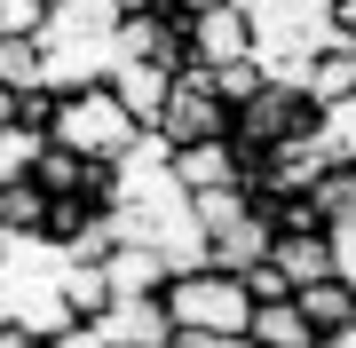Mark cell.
Returning <instances> with one entry per match:
<instances>
[{
    "label": "cell",
    "mask_w": 356,
    "mask_h": 348,
    "mask_svg": "<svg viewBox=\"0 0 356 348\" xmlns=\"http://www.w3.org/2000/svg\"><path fill=\"white\" fill-rule=\"evenodd\" d=\"M48 135L64 142V151L95 158V167H119V158H127L151 127H143V119L119 103V88H111V79H95V88H79V95H64V103H56Z\"/></svg>",
    "instance_id": "1"
},
{
    "label": "cell",
    "mask_w": 356,
    "mask_h": 348,
    "mask_svg": "<svg viewBox=\"0 0 356 348\" xmlns=\"http://www.w3.org/2000/svg\"><path fill=\"white\" fill-rule=\"evenodd\" d=\"M166 317H175V333H254V285H245L238 270H175L166 277Z\"/></svg>",
    "instance_id": "2"
},
{
    "label": "cell",
    "mask_w": 356,
    "mask_h": 348,
    "mask_svg": "<svg viewBox=\"0 0 356 348\" xmlns=\"http://www.w3.org/2000/svg\"><path fill=\"white\" fill-rule=\"evenodd\" d=\"M229 127H238V111H229L222 95H214V79L191 64V72L175 79V103H166V119H159L151 135H166V142L182 151V142H222Z\"/></svg>",
    "instance_id": "3"
},
{
    "label": "cell",
    "mask_w": 356,
    "mask_h": 348,
    "mask_svg": "<svg viewBox=\"0 0 356 348\" xmlns=\"http://www.w3.org/2000/svg\"><path fill=\"white\" fill-rule=\"evenodd\" d=\"M0 317L24 324V333H40V340H64L72 324H79L72 293H64V261H48L32 285H24V277H8V301H0Z\"/></svg>",
    "instance_id": "4"
},
{
    "label": "cell",
    "mask_w": 356,
    "mask_h": 348,
    "mask_svg": "<svg viewBox=\"0 0 356 348\" xmlns=\"http://www.w3.org/2000/svg\"><path fill=\"white\" fill-rule=\"evenodd\" d=\"M245 56H261V24H254L245 8H206V16H191V64H198V72L245 64Z\"/></svg>",
    "instance_id": "5"
},
{
    "label": "cell",
    "mask_w": 356,
    "mask_h": 348,
    "mask_svg": "<svg viewBox=\"0 0 356 348\" xmlns=\"http://www.w3.org/2000/svg\"><path fill=\"white\" fill-rule=\"evenodd\" d=\"M175 182L182 190H229V182H254V158L238 151V135H222V142H182L175 151Z\"/></svg>",
    "instance_id": "6"
},
{
    "label": "cell",
    "mask_w": 356,
    "mask_h": 348,
    "mask_svg": "<svg viewBox=\"0 0 356 348\" xmlns=\"http://www.w3.org/2000/svg\"><path fill=\"white\" fill-rule=\"evenodd\" d=\"M175 64H159V56H127V64H111V88H119V103H127L143 127H159L166 103H175Z\"/></svg>",
    "instance_id": "7"
},
{
    "label": "cell",
    "mask_w": 356,
    "mask_h": 348,
    "mask_svg": "<svg viewBox=\"0 0 356 348\" xmlns=\"http://www.w3.org/2000/svg\"><path fill=\"white\" fill-rule=\"evenodd\" d=\"M277 254V214L269 206H254V214H238L229 230H214V270H261V261Z\"/></svg>",
    "instance_id": "8"
},
{
    "label": "cell",
    "mask_w": 356,
    "mask_h": 348,
    "mask_svg": "<svg viewBox=\"0 0 356 348\" xmlns=\"http://www.w3.org/2000/svg\"><path fill=\"white\" fill-rule=\"evenodd\" d=\"M103 277H111V293H119V301H159L175 270H166V254H159V245L127 238V245H119L111 261H103Z\"/></svg>",
    "instance_id": "9"
},
{
    "label": "cell",
    "mask_w": 356,
    "mask_h": 348,
    "mask_svg": "<svg viewBox=\"0 0 356 348\" xmlns=\"http://www.w3.org/2000/svg\"><path fill=\"white\" fill-rule=\"evenodd\" d=\"M95 324H103L119 348H175V317H166V301H111Z\"/></svg>",
    "instance_id": "10"
},
{
    "label": "cell",
    "mask_w": 356,
    "mask_h": 348,
    "mask_svg": "<svg viewBox=\"0 0 356 348\" xmlns=\"http://www.w3.org/2000/svg\"><path fill=\"white\" fill-rule=\"evenodd\" d=\"M277 270L293 277V293L301 285H325V277H341V261H332V230H277Z\"/></svg>",
    "instance_id": "11"
},
{
    "label": "cell",
    "mask_w": 356,
    "mask_h": 348,
    "mask_svg": "<svg viewBox=\"0 0 356 348\" xmlns=\"http://www.w3.org/2000/svg\"><path fill=\"white\" fill-rule=\"evenodd\" d=\"M325 333L309 324V309H301V293H285V301H261L254 309V348H317Z\"/></svg>",
    "instance_id": "12"
},
{
    "label": "cell",
    "mask_w": 356,
    "mask_h": 348,
    "mask_svg": "<svg viewBox=\"0 0 356 348\" xmlns=\"http://www.w3.org/2000/svg\"><path fill=\"white\" fill-rule=\"evenodd\" d=\"M309 95H317L325 111L356 103V40H325L317 64H309Z\"/></svg>",
    "instance_id": "13"
},
{
    "label": "cell",
    "mask_w": 356,
    "mask_h": 348,
    "mask_svg": "<svg viewBox=\"0 0 356 348\" xmlns=\"http://www.w3.org/2000/svg\"><path fill=\"white\" fill-rule=\"evenodd\" d=\"M48 127L40 119H0V182H32V167L48 158Z\"/></svg>",
    "instance_id": "14"
},
{
    "label": "cell",
    "mask_w": 356,
    "mask_h": 348,
    "mask_svg": "<svg viewBox=\"0 0 356 348\" xmlns=\"http://www.w3.org/2000/svg\"><path fill=\"white\" fill-rule=\"evenodd\" d=\"M48 206L40 182H0V238H48Z\"/></svg>",
    "instance_id": "15"
},
{
    "label": "cell",
    "mask_w": 356,
    "mask_h": 348,
    "mask_svg": "<svg viewBox=\"0 0 356 348\" xmlns=\"http://www.w3.org/2000/svg\"><path fill=\"white\" fill-rule=\"evenodd\" d=\"M48 88V48L40 40H0V95H40Z\"/></svg>",
    "instance_id": "16"
},
{
    "label": "cell",
    "mask_w": 356,
    "mask_h": 348,
    "mask_svg": "<svg viewBox=\"0 0 356 348\" xmlns=\"http://www.w3.org/2000/svg\"><path fill=\"white\" fill-rule=\"evenodd\" d=\"M301 309H309V324H317V333H348V324H356V285H348V277L301 285Z\"/></svg>",
    "instance_id": "17"
},
{
    "label": "cell",
    "mask_w": 356,
    "mask_h": 348,
    "mask_svg": "<svg viewBox=\"0 0 356 348\" xmlns=\"http://www.w3.org/2000/svg\"><path fill=\"white\" fill-rule=\"evenodd\" d=\"M206 79H214V95H222L229 111H245V103H254V95H269V88H277L261 56H245V64H222V72H206Z\"/></svg>",
    "instance_id": "18"
},
{
    "label": "cell",
    "mask_w": 356,
    "mask_h": 348,
    "mask_svg": "<svg viewBox=\"0 0 356 348\" xmlns=\"http://www.w3.org/2000/svg\"><path fill=\"white\" fill-rule=\"evenodd\" d=\"M95 198L88 190H79V198H56V206H48V245H56V254H64V245H79V238H88L95 230Z\"/></svg>",
    "instance_id": "19"
},
{
    "label": "cell",
    "mask_w": 356,
    "mask_h": 348,
    "mask_svg": "<svg viewBox=\"0 0 356 348\" xmlns=\"http://www.w3.org/2000/svg\"><path fill=\"white\" fill-rule=\"evenodd\" d=\"M64 293H72V309L79 317H103V309H111V277H103V270H88V261H64Z\"/></svg>",
    "instance_id": "20"
},
{
    "label": "cell",
    "mask_w": 356,
    "mask_h": 348,
    "mask_svg": "<svg viewBox=\"0 0 356 348\" xmlns=\"http://www.w3.org/2000/svg\"><path fill=\"white\" fill-rule=\"evenodd\" d=\"M56 16V0H0V40H40Z\"/></svg>",
    "instance_id": "21"
},
{
    "label": "cell",
    "mask_w": 356,
    "mask_h": 348,
    "mask_svg": "<svg viewBox=\"0 0 356 348\" xmlns=\"http://www.w3.org/2000/svg\"><path fill=\"white\" fill-rule=\"evenodd\" d=\"M245 285H254V301H285V293H293V277L277 270V261H261V270H245Z\"/></svg>",
    "instance_id": "22"
},
{
    "label": "cell",
    "mask_w": 356,
    "mask_h": 348,
    "mask_svg": "<svg viewBox=\"0 0 356 348\" xmlns=\"http://www.w3.org/2000/svg\"><path fill=\"white\" fill-rule=\"evenodd\" d=\"M332 261H341V277L356 285V214H341V222H332Z\"/></svg>",
    "instance_id": "23"
},
{
    "label": "cell",
    "mask_w": 356,
    "mask_h": 348,
    "mask_svg": "<svg viewBox=\"0 0 356 348\" xmlns=\"http://www.w3.org/2000/svg\"><path fill=\"white\" fill-rule=\"evenodd\" d=\"M48 348H119V340H111V333H103V324H95V317H79V324H72V333H64V340H48Z\"/></svg>",
    "instance_id": "24"
},
{
    "label": "cell",
    "mask_w": 356,
    "mask_h": 348,
    "mask_svg": "<svg viewBox=\"0 0 356 348\" xmlns=\"http://www.w3.org/2000/svg\"><path fill=\"white\" fill-rule=\"evenodd\" d=\"M175 348H254V333H175Z\"/></svg>",
    "instance_id": "25"
},
{
    "label": "cell",
    "mask_w": 356,
    "mask_h": 348,
    "mask_svg": "<svg viewBox=\"0 0 356 348\" xmlns=\"http://www.w3.org/2000/svg\"><path fill=\"white\" fill-rule=\"evenodd\" d=\"M325 24L332 40H356V0H325Z\"/></svg>",
    "instance_id": "26"
},
{
    "label": "cell",
    "mask_w": 356,
    "mask_h": 348,
    "mask_svg": "<svg viewBox=\"0 0 356 348\" xmlns=\"http://www.w3.org/2000/svg\"><path fill=\"white\" fill-rule=\"evenodd\" d=\"M0 348H48V340H40V333H24V324H8V317H0Z\"/></svg>",
    "instance_id": "27"
},
{
    "label": "cell",
    "mask_w": 356,
    "mask_h": 348,
    "mask_svg": "<svg viewBox=\"0 0 356 348\" xmlns=\"http://www.w3.org/2000/svg\"><path fill=\"white\" fill-rule=\"evenodd\" d=\"M175 16H206V8H229V0H166Z\"/></svg>",
    "instance_id": "28"
},
{
    "label": "cell",
    "mask_w": 356,
    "mask_h": 348,
    "mask_svg": "<svg viewBox=\"0 0 356 348\" xmlns=\"http://www.w3.org/2000/svg\"><path fill=\"white\" fill-rule=\"evenodd\" d=\"M111 8H119V16H159L166 0H111Z\"/></svg>",
    "instance_id": "29"
},
{
    "label": "cell",
    "mask_w": 356,
    "mask_h": 348,
    "mask_svg": "<svg viewBox=\"0 0 356 348\" xmlns=\"http://www.w3.org/2000/svg\"><path fill=\"white\" fill-rule=\"evenodd\" d=\"M317 348H356V324H348V333H325Z\"/></svg>",
    "instance_id": "30"
}]
</instances>
